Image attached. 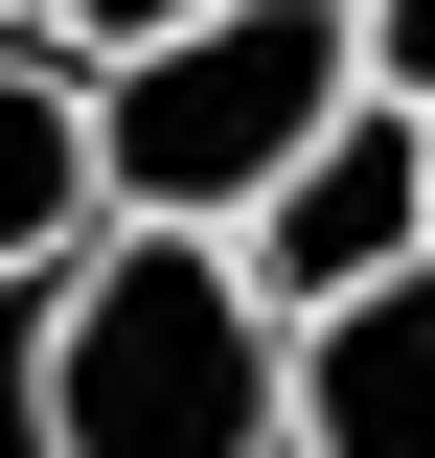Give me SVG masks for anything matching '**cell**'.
Wrapping results in <instances>:
<instances>
[{
	"label": "cell",
	"mask_w": 435,
	"mask_h": 458,
	"mask_svg": "<svg viewBox=\"0 0 435 458\" xmlns=\"http://www.w3.org/2000/svg\"><path fill=\"white\" fill-rule=\"evenodd\" d=\"M47 458H298V321L252 298L229 229H92L23 344Z\"/></svg>",
	"instance_id": "cell-1"
},
{
	"label": "cell",
	"mask_w": 435,
	"mask_h": 458,
	"mask_svg": "<svg viewBox=\"0 0 435 458\" xmlns=\"http://www.w3.org/2000/svg\"><path fill=\"white\" fill-rule=\"evenodd\" d=\"M344 114H367V47H344V0H229V23H183V47L92 69L115 229H252L275 183L344 138Z\"/></svg>",
	"instance_id": "cell-2"
},
{
	"label": "cell",
	"mask_w": 435,
	"mask_h": 458,
	"mask_svg": "<svg viewBox=\"0 0 435 458\" xmlns=\"http://www.w3.org/2000/svg\"><path fill=\"white\" fill-rule=\"evenodd\" d=\"M229 252H252V298H275V321H344V298L435 276V114H389V92H367L321 161L275 183L252 229H229Z\"/></svg>",
	"instance_id": "cell-3"
},
{
	"label": "cell",
	"mask_w": 435,
	"mask_h": 458,
	"mask_svg": "<svg viewBox=\"0 0 435 458\" xmlns=\"http://www.w3.org/2000/svg\"><path fill=\"white\" fill-rule=\"evenodd\" d=\"M115 229V138H92V69L69 47H0V276H69Z\"/></svg>",
	"instance_id": "cell-4"
},
{
	"label": "cell",
	"mask_w": 435,
	"mask_h": 458,
	"mask_svg": "<svg viewBox=\"0 0 435 458\" xmlns=\"http://www.w3.org/2000/svg\"><path fill=\"white\" fill-rule=\"evenodd\" d=\"M298 458H435V276L298 321Z\"/></svg>",
	"instance_id": "cell-5"
},
{
	"label": "cell",
	"mask_w": 435,
	"mask_h": 458,
	"mask_svg": "<svg viewBox=\"0 0 435 458\" xmlns=\"http://www.w3.org/2000/svg\"><path fill=\"white\" fill-rule=\"evenodd\" d=\"M183 23H229V0H47L69 69H138V47H183Z\"/></svg>",
	"instance_id": "cell-6"
},
{
	"label": "cell",
	"mask_w": 435,
	"mask_h": 458,
	"mask_svg": "<svg viewBox=\"0 0 435 458\" xmlns=\"http://www.w3.org/2000/svg\"><path fill=\"white\" fill-rule=\"evenodd\" d=\"M344 47H367L389 114H435V0H344Z\"/></svg>",
	"instance_id": "cell-7"
},
{
	"label": "cell",
	"mask_w": 435,
	"mask_h": 458,
	"mask_svg": "<svg viewBox=\"0 0 435 458\" xmlns=\"http://www.w3.org/2000/svg\"><path fill=\"white\" fill-rule=\"evenodd\" d=\"M0 47H47V0H0Z\"/></svg>",
	"instance_id": "cell-8"
}]
</instances>
